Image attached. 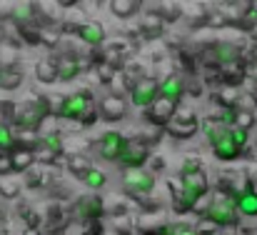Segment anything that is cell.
<instances>
[{
    "mask_svg": "<svg viewBox=\"0 0 257 235\" xmlns=\"http://www.w3.org/2000/svg\"><path fill=\"white\" fill-rule=\"evenodd\" d=\"M50 115H53V110H50L48 95H38V93H33L28 100H23V103L18 105V115H15L13 128H15V130L40 133V125H43L45 118H50Z\"/></svg>",
    "mask_w": 257,
    "mask_h": 235,
    "instance_id": "6da1fadb",
    "label": "cell"
},
{
    "mask_svg": "<svg viewBox=\"0 0 257 235\" xmlns=\"http://www.w3.org/2000/svg\"><path fill=\"white\" fill-rule=\"evenodd\" d=\"M180 185H182V195L180 200L175 203V210L177 213H190L197 208V203L210 193V178H207V170H200V173H190V175H177Z\"/></svg>",
    "mask_w": 257,
    "mask_h": 235,
    "instance_id": "7a4b0ae2",
    "label": "cell"
},
{
    "mask_svg": "<svg viewBox=\"0 0 257 235\" xmlns=\"http://www.w3.org/2000/svg\"><path fill=\"white\" fill-rule=\"evenodd\" d=\"M202 220H207L210 225H215L220 230L235 228L240 223V210L235 205V198L222 195V193H215L212 200L207 203V208L202 210Z\"/></svg>",
    "mask_w": 257,
    "mask_h": 235,
    "instance_id": "3957f363",
    "label": "cell"
},
{
    "mask_svg": "<svg viewBox=\"0 0 257 235\" xmlns=\"http://www.w3.org/2000/svg\"><path fill=\"white\" fill-rule=\"evenodd\" d=\"M122 190L140 203V200H145V198L153 195V190H155V175L148 168L122 170Z\"/></svg>",
    "mask_w": 257,
    "mask_h": 235,
    "instance_id": "277c9868",
    "label": "cell"
},
{
    "mask_svg": "<svg viewBox=\"0 0 257 235\" xmlns=\"http://www.w3.org/2000/svg\"><path fill=\"white\" fill-rule=\"evenodd\" d=\"M200 128H202V123L197 120V113H195L192 108L180 105V108H177V113L172 115V120L168 123L165 133L170 135L172 140H190Z\"/></svg>",
    "mask_w": 257,
    "mask_h": 235,
    "instance_id": "5b68a950",
    "label": "cell"
},
{
    "mask_svg": "<svg viewBox=\"0 0 257 235\" xmlns=\"http://www.w3.org/2000/svg\"><path fill=\"white\" fill-rule=\"evenodd\" d=\"M105 213H107V203L100 193H85L73 205V215L80 223H100Z\"/></svg>",
    "mask_w": 257,
    "mask_h": 235,
    "instance_id": "8992f818",
    "label": "cell"
},
{
    "mask_svg": "<svg viewBox=\"0 0 257 235\" xmlns=\"http://www.w3.org/2000/svg\"><path fill=\"white\" fill-rule=\"evenodd\" d=\"M92 105H97L95 100H92V90H75V93H70V95H65V100H63V108H60V120H83L85 118V113L92 108Z\"/></svg>",
    "mask_w": 257,
    "mask_h": 235,
    "instance_id": "52a82bcc",
    "label": "cell"
},
{
    "mask_svg": "<svg viewBox=\"0 0 257 235\" xmlns=\"http://www.w3.org/2000/svg\"><path fill=\"white\" fill-rule=\"evenodd\" d=\"M127 145H130V138H125L120 130H105L97 140V153L107 163H120Z\"/></svg>",
    "mask_w": 257,
    "mask_h": 235,
    "instance_id": "ba28073f",
    "label": "cell"
},
{
    "mask_svg": "<svg viewBox=\"0 0 257 235\" xmlns=\"http://www.w3.org/2000/svg\"><path fill=\"white\" fill-rule=\"evenodd\" d=\"M158 98H160V80L153 78V75H145L130 90V103L135 108H140V110H148Z\"/></svg>",
    "mask_w": 257,
    "mask_h": 235,
    "instance_id": "9c48e42d",
    "label": "cell"
},
{
    "mask_svg": "<svg viewBox=\"0 0 257 235\" xmlns=\"http://www.w3.org/2000/svg\"><path fill=\"white\" fill-rule=\"evenodd\" d=\"M177 108H180V105H175L172 100H168V98L160 95L148 110H143V115H145L148 125H153V128H158V130H165L168 123L172 120V115L177 113Z\"/></svg>",
    "mask_w": 257,
    "mask_h": 235,
    "instance_id": "30bf717a",
    "label": "cell"
},
{
    "mask_svg": "<svg viewBox=\"0 0 257 235\" xmlns=\"http://www.w3.org/2000/svg\"><path fill=\"white\" fill-rule=\"evenodd\" d=\"M210 63L212 68H225V65H232V63H245V53L237 43H215L210 45Z\"/></svg>",
    "mask_w": 257,
    "mask_h": 235,
    "instance_id": "8fae6325",
    "label": "cell"
},
{
    "mask_svg": "<svg viewBox=\"0 0 257 235\" xmlns=\"http://www.w3.org/2000/svg\"><path fill=\"white\" fill-rule=\"evenodd\" d=\"M97 110L105 123H120L127 115V100L117 93H105L97 103Z\"/></svg>",
    "mask_w": 257,
    "mask_h": 235,
    "instance_id": "7c38bea8",
    "label": "cell"
},
{
    "mask_svg": "<svg viewBox=\"0 0 257 235\" xmlns=\"http://www.w3.org/2000/svg\"><path fill=\"white\" fill-rule=\"evenodd\" d=\"M150 158H153V148H150L148 143H143V140L133 138V140H130V145H127V150H125V155H122V160H120V165H122V170L148 168Z\"/></svg>",
    "mask_w": 257,
    "mask_h": 235,
    "instance_id": "4fadbf2b",
    "label": "cell"
},
{
    "mask_svg": "<svg viewBox=\"0 0 257 235\" xmlns=\"http://www.w3.org/2000/svg\"><path fill=\"white\" fill-rule=\"evenodd\" d=\"M58 68H60V83H70L90 65H87V58H83L80 53H60Z\"/></svg>",
    "mask_w": 257,
    "mask_h": 235,
    "instance_id": "5bb4252c",
    "label": "cell"
},
{
    "mask_svg": "<svg viewBox=\"0 0 257 235\" xmlns=\"http://www.w3.org/2000/svg\"><path fill=\"white\" fill-rule=\"evenodd\" d=\"M23 183H25V188H30V190H40V188L53 185V183H55V175H53L50 165L35 163V165H33V168L23 175Z\"/></svg>",
    "mask_w": 257,
    "mask_h": 235,
    "instance_id": "9a60e30c",
    "label": "cell"
},
{
    "mask_svg": "<svg viewBox=\"0 0 257 235\" xmlns=\"http://www.w3.org/2000/svg\"><path fill=\"white\" fill-rule=\"evenodd\" d=\"M185 90H187V83H185V78L180 73H170V75H165V78L160 80V95L172 100L175 105H180Z\"/></svg>",
    "mask_w": 257,
    "mask_h": 235,
    "instance_id": "2e32d148",
    "label": "cell"
},
{
    "mask_svg": "<svg viewBox=\"0 0 257 235\" xmlns=\"http://www.w3.org/2000/svg\"><path fill=\"white\" fill-rule=\"evenodd\" d=\"M212 148V155L217 158L220 163H232V160H237V158H242V148L240 145H235V140H232V135H230V130H227V135H222L215 145H210Z\"/></svg>",
    "mask_w": 257,
    "mask_h": 235,
    "instance_id": "e0dca14e",
    "label": "cell"
},
{
    "mask_svg": "<svg viewBox=\"0 0 257 235\" xmlns=\"http://www.w3.org/2000/svg\"><path fill=\"white\" fill-rule=\"evenodd\" d=\"M15 28H23V25H35L38 23V5L35 3H15L10 8V15H8Z\"/></svg>",
    "mask_w": 257,
    "mask_h": 235,
    "instance_id": "ac0fdd59",
    "label": "cell"
},
{
    "mask_svg": "<svg viewBox=\"0 0 257 235\" xmlns=\"http://www.w3.org/2000/svg\"><path fill=\"white\" fill-rule=\"evenodd\" d=\"M35 78L43 85H53L60 80V68H58V55H45L43 60H38L35 65Z\"/></svg>",
    "mask_w": 257,
    "mask_h": 235,
    "instance_id": "d6986e66",
    "label": "cell"
},
{
    "mask_svg": "<svg viewBox=\"0 0 257 235\" xmlns=\"http://www.w3.org/2000/svg\"><path fill=\"white\" fill-rule=\"evenodd\" d=\"M78 38L87 45V50H92V48H102V43H105V28H102L97 20H87L85 25L80 28Z\"/></svg>",
    "mask_w": 257,
    "mask_h": 235,
    "instance_id": "ffe728a7",
    "label": "cell"
},
{
    "mask_svg": "<svg viewBox=\"0 0 257 235\" xmlns=\"http://www.w3.org/2000/svg\"><path fill=\"white\" fill-rule=\"evenodd\" d=\"M235 205H237L240 215H245V218H257V190H255L252 183H250L245 190H240V193L235 195Z\"/></svg>",
    "mask_w": 257,
    "mask_h": 235,
    "instance_id": "44dd1931",
    "label": "cell"
},
{
    "mask_svg": "<svg viewBox=\"0 0 257 235\" xmlns=\"http://www.w3.org/2000/svg\"><path fill=\"white\" fill-rule=\"evenodd\" d=\"M35 163H38V153H33V150L15 148V150L10 153V170H13L15 175H25Z\"/></svg>",
    "mask_w": 257,
    "mask_h": 235,
    "instance_id": "7402d4cb",
    "label": "cell"
},
{
    "mask_svg": "<svg viewBox=\"0 0 257 235\" xmlns=\"http://www.w3.org/2000/svg\"><path fill=\"white\" fill-rule=\"evenodd\" d=\"M165 33V20L160 18V13H145L143 23H140V35L145 40H155Z\"/></svg>",
    "mask_w": 257,
    "mask_h": 235,
    "instance_id": "603a6c76",
    "label": "cell"
},
{
    "mask_svg": "<svg viewBox=\"0 0 257 235\" xmlns=\"http://www.w3.org/2000/svg\"><path fill=\"white\" fill-rule=\"evenodd\" d=\"M240 93L237 88H230V85H220L215 93H212V103L220 105L222 110H230V108H240Z\"/></svg>",
    "mask_w": 257,
    "mask_h": 235,
    "instance_id": "cb8c5ba5",
    "label": "cell"
},
{
    "mask_svg": "<svg viewBox=\"0 0 257 235\" xmlns=\"http://www.w3.org/2000/svg\"><path fill=\"white\" fill-rule=\"evenodd\" d=\"M110 13L127 20V18H135L140 10H143V0H110Z\"/></svg>",
    "mask_w": 257,
    "mask_h": 235,
    "instance_id": "d4e9b609",
    "label": "cell"
},
{
    "mask_svg": "<svg viewBox=\"0 0 257 235\" xmlns=\"http://www.w3.org/2000/svg\"><path fill=\"white\" fill-rule=\"evenodd\" d=\"M20 193H23V183L18 180L15 173L0 175V198H5V200H15V198H20Z\"/></svg>",
    "mask_w": 257,
    "mask_h": 235,
    "instance_id": "484cf974",
    "label": "cell"
},
{
    "mask_svg": "<svg viewBox=\"0 0 257 235\" xmlns=\"http://www.w3.org/2000/svg\"><path fill=\"white\" fill-rule=\"evenodd\" d=\"M18 60H20L18 45H13L8 40H0V68L3 70H13V68H18Z\"/></svg>",
    "mask_w": 257,
    "mask_h": 235,
    "instance_id": "4316f807",
    "label": "cell"
},
{
    "mask_svg": "<svg viewBox=\"0 0 257 235\" xmlns=\"http://www.w3.org/2000/svg\"><path fill=\"white\" fill-rule=\"evenodd\" d=\"M92 168H95V165L90 163V158H87L85 153H70V155H68V170H70L75 178H80V180L85 178Z\"/></svg>",
    "mask_w": 257,
    "mask_h": 235,
    "instance_id": "83f0119b",
    "label": "cell"
},
{
    "mask_svg": "<svg viewBox=\"0 0 257 235\" xmlns=\"http://www.w3.org/2000/svg\"><path fill=\"white\" fill-rule=\"evenodd\" d=\"M252 125H255V110H252V108L240 105V108H235V110H232V125H230V128L252 130Z\"/></svg>",
    "mask_w": 257,
    "mask_h": 235,
    "instance_id": "f1b7e54d",
    "label": "cell"
},
{
    "mask_svg": "<svg viewBox=\"0 0 257 235\" xmlns=\"http://www.w3.org/2000/svg\"><path fill=\"white\" fill-rule=\"evenodd\" d=\"M43 28L45 25H23V28H18V35H20V40L25 43V45H43Z\"/></svg>",
    "mask_w": 257,
    "mask_h": 235,
    "instance_id": "f546056e",
    "label": "cell"
},
{
    "mask_svg": "<svg viewBox=\"0 0 257 235\" xmlns=\"http://www.w3.org/2000/svg\"><path fill=\"white\" fill-rule=\"evenodd\" d=\"M18 148V135H15V128L13 125H5L0 123V153H13Z\"/></svg>",
    "mask_w": 257,
    "mask_h": 235,
    "instance_id": "4dcf8cb0",
    "label": "cell"
},
{
    "mask_svg": "<svg viewBox=\"0 0 257 235\" xmlns=\"http://www.w3.org/2000/svg\"><path fill=\"white\" fill-rule=\"evenodd\" d=\"M83 183L90 188V193H97V190H102V188L107 185V175H105V170H100V168L95 165L85 178H83Z\"/></svg>",
    "mask_w": 257,
    "mask_h": 235,
    "instance_id": "1f68e13d",
    "label": "cell"
},
{
    "mask_svg": "<svg viewBox=\"0 0 257 235\" xmlns=\"http://www.w3.org/2000/svg\"><path fill=\"white\" fill-rule=\"evenodd\" d=\"M23 85V70L13 68V70H0V88L3 90H15Z\"/></svg>",
    "mask_w": 257,
    "mask_h": 235,
    "instance_id": "d6a6232c",
    "label": "cell"
},
{
    "mask_svg": "<svg viewBox=\"0 0 257 235\" xmlns=\"http://www.w3.org/2000/svg\"><path fill=\"white\" fill-rule=\"evenodd\" d=\"M85 228L87 223H80V220H65L63 225L53 228V235H85Z\"/></svg>",
    "mask_w": 257,
    "mask_h": 235,
    "instance_id": "836d02e7",
    "label": "cell"
},
{
    "mask_svg": "<svg viewBox=\"0 0 257 235\" xmlns=\"http://www.w3.org/2000/svg\"><path fill=\"white\" fill-rule=\"evenodd\" d=\"M15 115H18V103H13V100H0V123L13 125V123H15Z\"/></svg>",
    "mask_w": 257,
    "mask_h": 235,
    "instance_id": "e575fe53",
    "label": "cell"
},
{
    "mask_svg": "<svg viewBox=\"0 0 257 235\" xmlns=\"http://www.w3.org/2000/svg\"><path fill=\"white\" fill-rule=\"evenodd\" d=\"M200 170H205V165L197 155H187L180 165V175H190V173H200Z\"/></svg>",
    "mask_w": 257,
    "mask_h": 235,
    "instance_id": "d590c367",
    "label": "cell"
},
{
    "mask_svg": "<svg viewBox=\"0 0 257 235\" xmlns=\"http://www.w3.org/2000/svg\"><path fill=\"white\" fill-rule=\"evenodd\" d=\"M158 13H160V18H163L165 23H175V20L180 18V13H182V10H180V5H177V3H168V5H165L163 10H158Z\"/></svg>",
    "mask_w": 257,
    "mask_h": 235,
    "instance_id": "8d00e7d4",
    "label": "cell"
},
{
    "mask_svg": "<svg viewBox=\"0 0 257 235\" xmlns=\"http://www.w3.org/2000/svg\"><path fill=\"white\" fill-rule=\"evenodd\" d=\"M230 135H232L235 145H240L242 150L247 148V140H250V130H242V128H230Z\"/></svg>",
    "mask_w": 257,
    "mask_h": 235,
    "instance_id": "74e56055",
    "label": "cell"
},
{
    "mask_svg": "<svg viewBox=\"0 0 257 235\" xmlns=\"http://www.w3.org/2000/svg\"><path fill=\"white\" fill-rule=\"evenodd\" d=\"M165 168H168V163H165V158H160V155H153V158H150V163H148V170H150L153 175L163 173Z\"/></svg>",
    "mask_w": 257,
    "mask_h": 235,
    "instance_id": "f35d334b",
    "label": "cell"
},
{
    "mask_svg": "<svg viewBox=\"0 0 257 235\" xmlns=\"http://www.w3.org/2000/svg\"><path fill=\"white\" fill-rule=\"evenodd\" d=\"M97 118H100V110H97V105H92V108L85 113V118H83L80 123H83L85 128H90V125H95V123H97Z\"/></svg>",
    "mask_w": 257,
    "mask_h": 235,
    "instance_id": "ab89813d",
    "label": "cell"
},
{
    "mask_svg": "<svg viewBox=\"0 0 257 235\" xmlns=\"http://www.w3.org/2000/svg\"><path fill=\"white\" fill-rule=\"evenodd\" d=\"M207 223H202L200 228H197V233L200 235H227V230H220V228H215V225H210V228H205Z\"/></svg>",
    "mask_w": 257,
    "mask_h": 235,
    "instance_id": "60d3db41",
    "label": "cell"
},
{
    "mask_svg": "<svg viewBox=\"0 0 257 235\" xmlns=\"http://www.w3.org/2000/svg\"><path fill=\"white\" fill-rule=\"evenodd\" d=\"M8 173H13L10 170V155L8 153H0V175H8Z\"/></svg>",
    "mask_w": 257,
    "mask_h": 235,
    "instance_id": "b9f144b4",
    "label": "cell"
},
{
    "mask_svg": "<svg viewBox=\"0 0 257 235\" xmlns=\"http://www.w3.org/2000/svg\"><path fill=\"white\" fill-rule=\"evenodd\" d=\"M175 235H200V233L192 225H180V228H175Z\"/></svg>",
    "mask_w": 257,
    "mask_h": 235,
    "instance_id": "7bdbcfd3",
    "label": "cell"
},
{
    "mask_svg": "<svg viewBox=\"0 0 257 235\" xmlns=\"http://www.w3.org/2000/svg\"><path fill=\"white\" fill-rule=\"evenodd\" d=\"M25 235H43L40 230H25Z\"/></svg>",
    "mask_w": 257,
    "mask_h": 235,
    "instance_id": "ee69618b",
    "label": "cell"
},
{
    "mask_svg": "<svg viewBox=\"0 0 257 235\" xmlns=\"http://www.w3.org/2000/svg\"><path fill=\"white\" fill-rule=\"evenodd\" d=\"M252 100H255V105H257V93H252Z\"/></svg>",
    "mask_w": 257,
    "mask_h": 235,
    "instance_id": "f6af8a7d",
    "label": "cell"
},
{
    "mask_svg": "<svg viewBox=\"0 0 257 235\" xmlns=\"http://www.w3.org/2000/svg\"><path fill=\"white\" fill-rule=\"evenodd\" d=\"M252 155H255V163H257V148H255V150H252Z\"/></svg>",
    "mask_w": 257,
    "mask_h": 235,
    "instance_id": "bcb514c9",
    "label": "cell"
},
{
    "mask_svg": "<svg viewBox=\"0 0 257 235\" xmlns=\"http://www.w3.org/2000/svg\"><path fill=\"white\" fill-rule=\"evenodd\" d=\"M135 235H143V233H135Z\"/></svg>",
    "mask_w": 257,
    "mask_h": 235,
    "instance_id": "7dc6e473",
    "label": "cell"
}]
</instances>
